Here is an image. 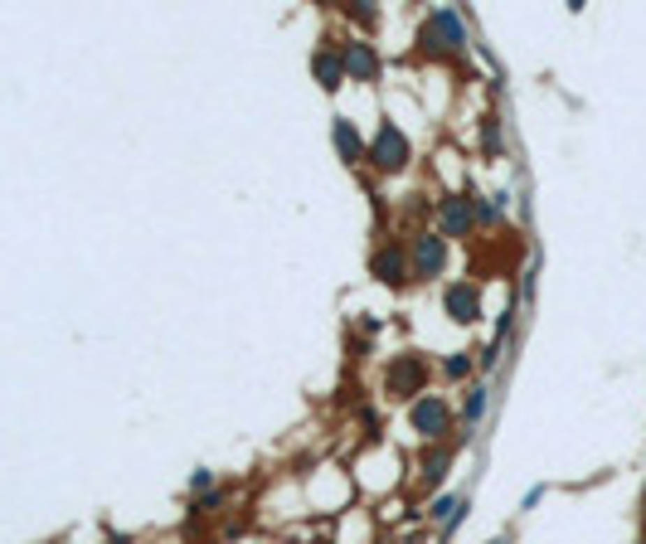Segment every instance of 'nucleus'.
<instances>
[{
	"label": "nucleus",
	"mask_w": 646,
	"mask_h": 544,
	"mask_svg": "<svg viewBox=\"0 0 646 544\" xmlns=\"http://www.w3.org/2000/svg\"><path fill=\"white\" fill-rule=\"evenodd\" d=\"M404 161H409V141H404V131H399V126H384V131H379V141H374V166L399 170Z\"/></svg>",
	"instance_id": "f257e3e1"
},
{
	"label": "nucleus",
	"mask_w": 646,
	"mask_h": 544,
	"mask_svg": "<svg viewBox=\"0 0 646 544\" xmlns=\"http://www.w3.org/2000/svg\"><path fill=\"white\" fill-rule=\"evenodd\" d=\"M413 258H418L423 272H437L442 267V238H418V253Z\"/></svg>",
	"instance_id": "0eeeda50"
},
{
	"label": "nucleus",
	"mask_w": 646,
	"mask_h": 544,
	"mask_svg": "<svg viewBox=\"0 0 646 544\" xmlns=\"http://www.w3.org/2000/svg\"><path fill=\"white\" fill-rule=\"evenodd\" d=\"M316 73H321L325 88H335V83H340V64H335L330 54H321V59H316Z\"/></svg>",
	"instance_id": "9d476101"
},
{
	"label": "nucleus",
	"mask_w": 646,
	"mask_h": 544,
	"mask_svg": "<svg viewBox=\"0 0 646 544\" xmlns=\"http://www.w3.org/2000/svg\"><path fill=\"white\" fill-rule=\"evenodd\" d=\"M374 272H379L384 282H399V272H404V253H379V258H374Z\"/></svg>",
	"instance_id": "6e6552de"
},
{
	"label": "nucleus",
	"mask_w": 646,
	"mask_h": 544,
	"mask_svg": "<svg viewBox=\"0 0 646 544\" xmlns=\"http://www.w3.org/2000/svg\"><path fill=\"white\" fill-rule=\"evenodd\" d=\"M432 34L447 39V44H462V24H457V15H452V10H437V15H432Z\"/></svg>",
	"instance_id": "423d86ee"
},
{
	"label": "nucleus",
	"mask_w": 646,
	"mask_h": 544,
	"mask_svg": "<svg viewBox=\"0 0 646 544\" xmlns=\"http://www.w3.org/2000/svg\"><path fill=\"white\" fill-rule=\"evenodd\" d=\"M345 68H350L355 78H369V73H374V54H369L365 44H350V49H345Z\"/></svg>",
	"instance_id": "7ed1b4c3"
},
{
	"label": "nucleus",
	"mask_w": 646,
	"mask_h": 544,
	"mask_svg": "<svg viewBox=\"0 0 646 544\" xmlns=\"http://www.w3.org/2000/svg\"><path fill=\"white\" fill-rule=\"evenodd\" d=\"M481 409H486V399H481V394H471V404H467V418H481Z\"/></svg>",
	"instance_id": "f8f14e48"
},
{
	"label": "nucleus",
	"mask_w": 646,
	"mask_h": 544,
	"mask_svg": "<svg viewBox=\"0 0 646 544\" xmlns=\"http://www.w3.org/2000/svg\"><path fill=\"white\" fill-rule=\"evenodd\" d=\"M335 146L345 151V161H360V136H355L345 122H335Z\"/></svg>",
	"instance_id": "1a4fd4ad"
},
{
	"label": "nucleus",
	"mask_w": 646,
	"mask_h": 544,
	"mask_svg": "<svg viewBox=\"0 0 646 544\" xmlns=\"http://www.w3.org/2000/svg\"><path fill=\"white\" fill-rule=\"evenodd\" d=\"M418 374H423V365H418V360H399V365L389 369V389H413V384H418Z\"/></svg>",
	"instance_id": "39448f33"
},
{
	"label": "nucleus",
	"mask_w": 646,
	"mask_h": 544,
	"mask_svg": "<svg viewBox=\"0 0 646 544\" xmlns=\"http://www.w3.org/2000/svg\"><path fill=\"white\" fill-rule=\"evenodd\" d=\"M442 219H447V228H452V233H462V228H467V223H471V214H467V209H462V205H457V200H452V205H447V209H442Z\"/></svg>",
	"instance_id": "9b49d317"
},
{
	"label": "nucleus",
	"mask_w": 646,
	"mask_h": 544,
	"mask_svg": "<svg viewBox=\"0 0 646 544\" xmlns=\"http://www.w3.org/2000/svg\"><path fill=\"white\" fill-rule=\"evenodd\" d=\"M413 423H418L428 437H442V433H447V409H442L437 399H423V404L413 409Z\"/></svg>",
	"instance_id": "f03ea898"
},
{
	"label": "nucleus",
	"mask_w": 646,
	"mask_h": 544,
	"mask_svg": "<svg viewBox=\"0 0 646 544\" xmlns=\"http://www.w3.org/2000/svg\"><path fill=\"white\" fill-rule=\"evenodd\" d=\"M447 311H452L457 321H471V316H476V297H471L467 287H452V292H447Z\"/></svg>",
	"instance_id": "20e7f679"
}]
</instances>
